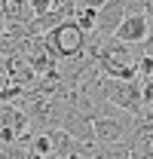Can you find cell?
<instances>
[{"instance_id":"7c38bea8","label":"cell","mask_w":153,"mask_h":159,"mask_svg":"<svg viewBox=\"0 0 153 159\" xmlns=\"http://www.w3.org/2000/svg\"><path fill=\"white\" fill-rule=\"evenodd\" d=\"M0 153H3V144H0Z\"/></svg>"},{"instance_id":"8fae6325","label":"cell","mask_w":153,"mask_h":159,"mask_svg":"<svg viewBox=\"0 0 153 159\" xmlns=\"http://www.w3.org/2000/svg\"><path fill=\"white\" fill-rule=\"evenodd\" d=\"M147 46H153V21H150V40H147Z\"/></svg>"},{"instance_id":"3957f363","label":"cell","mask_w":153,"mask_h":159,"mask_svg":"<svg viewBox=\"0 0 153 159\" xmlns=\"http://www.w3.org/2000/svg\"><path fill=\"white\" fill-rule=\"evenodd\" d=\"M46 46H49V52L61 61H71V58H80L83 52H86V46H89V37L76 28L74 19L61 21L58 28H52L49 34H46Z\"/></svg>"},{"instance_id":"52a82bcc","label":"cell","mask_w":153,"mask_h":159,"mask_svg":"<svg viewBox=\"0 0 153 159\" xmlns=\"http://www.w3.org/2000/svg\"><path fill=\"white\" fill-rule=\"evenodd\" d=\"M74 21H76V28H80L86 37L98 34V6L95 3H76Z\"/></svg>"},{"instance_id":"7a4b0ae2","label":"cell","mask_w":153,"mask_h":159,"mask_svg":"<svg viewBox=\"0 0 153 159\" xmlns=\"http://www.w3.org/2000/svg\"><path fill=\"white\" fill-rule=\"evenodd\" d=\"M101 95L107 104L119 107L123 113H129L135 119H144V83L141 80H107L101 83Z\"/></svg>"},{"instance_id":"30bf717a","label":"cell","mask_w":153,"mask_h":159,"mask_svg":"<svg viewBox=\"0 0 153 159\" xmlns=\"http://www.w3.org/2000/svg\"><path fill=\"white\" fill-rule=\"evenodd\" d=\"M144 16H147V19L153 21V0H147V9H144Z\"/></svg>"},{"instance_id":"277c9868","label":"cell","mask_w":153,"mask_h":159,"mask_svg":"<svg viewBox=\"0 0 153 159\" xmlns=\"http://www.w3.org/2000/svg\"><path fill=\"white\" fill-rule=\"evenodd\" d=\"M129 16V0H104L98 3V37L110 40Z\"/></svg>"},{"instance_id":"6da1fadb","label":"cell","mask_w":153,"mask_h":159,"mask_svg":"<svg viewBox=\"0 0 153 159\" xmlns=\"http://www.w3.org/2000/svg\"><path fill=\"white\" fill-rule=\"evenodd\" d=\"M92 129H95V144H126V147H132L135 132H138V119L123 113L114 104H104L98 119L92 122Z\"/></svg>"},{"instance_id":"ba28073f","label":"cell","mask_w":153,"mask_h":159,"mask_svg":"<svg viewBox=\"0 0 153 159\" xmlns=\"http://www.w3.org/2000/svg\"><path fill=\"white\" fill-rule=\"evenodd\" d=\"M92 159H132V147H126V144H98Z\"/></svg>"},{"instance_id":"9c48e42d","label":"cell","mask_w":153,"mask_h":159,"mask_svg":"<svg viewBox=\"0 0 153 159\" xmlns=\"http://www.w3.org/2000/svg\"><path fill=\"white\" fill-rule=\"evenodd\" d=\"M6 34V12H3V3H0V37Z\"/></svg>"},{"instance_id":"5b68a950","label":"cell","mask_w":153,"mask_h":159,"mask_svg":"<svg viewBox=\"0 0 153 159\" xmlns=\"http://www.w3.org/2000/svg\"><path fill=\"white\" fill-rule=\"evenodd\" d=\"M110 40L123 43V46H141V43H147V40H150V19H147L144 12L126 16V21L119 25V31H116Z\"/></svg>"},{"instance_id":"8992f818","label":"cell","mask_w":153,"mask_h":159,"mask_svg":"<svg viewBox=\"0 0 153 159\" xmlns=\"http://www.w3.org/2000/svg\"><path fill=\"white\" fill-rule=\"evenodd\" d=\"M61 129H64L74 141H80V144H95V129H92V119L83 116V113H76V110H71V107L64 110Z\"/></svg>"}]
</instances>
